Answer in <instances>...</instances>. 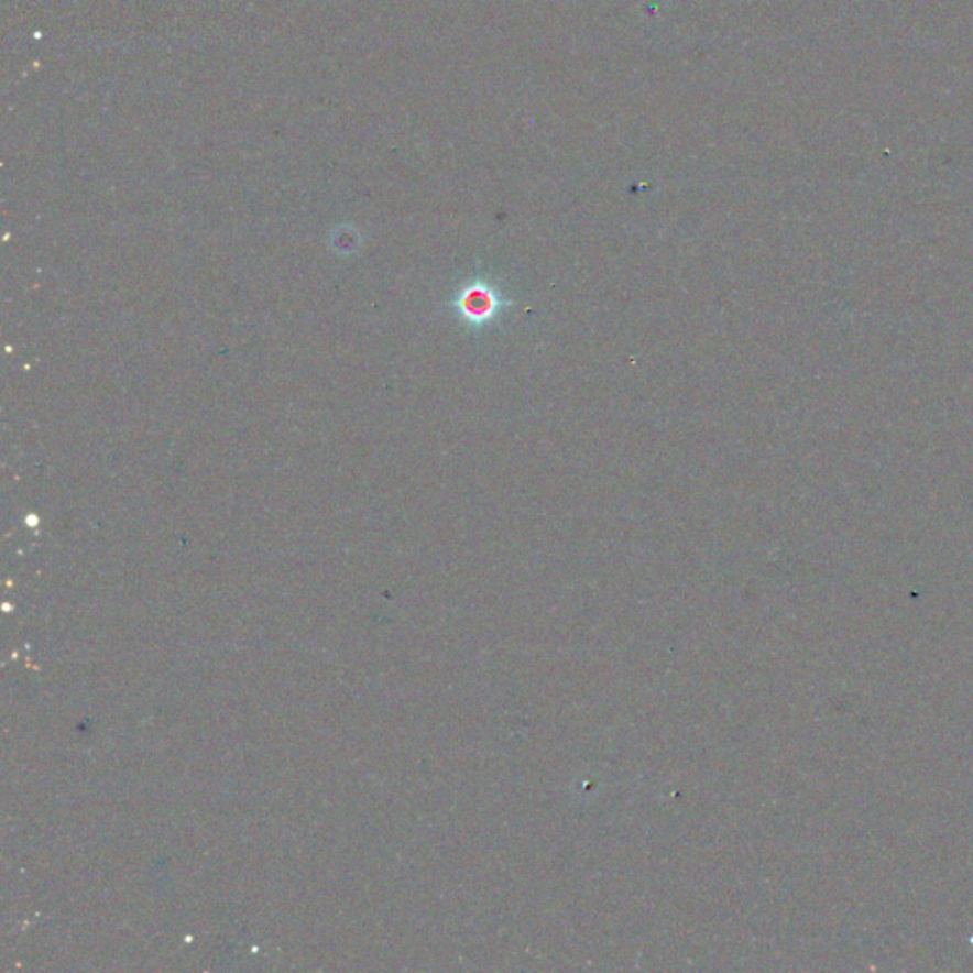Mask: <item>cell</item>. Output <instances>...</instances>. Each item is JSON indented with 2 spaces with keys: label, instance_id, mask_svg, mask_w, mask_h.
I'll return each mask as SVG.
<instances>
[{
  "label": "cell",
  "instance_id": "obj_1",
  "mask_svg": "<svg viewBox=\"0 0 973 973\" xmlns=\"http://www.w3.org/2000/svg\"><path fill=\"white\" fill-rule=\"evenodd\" d=\"M499 285L485 278L468 280L452 299L460 320L472 329L493 326L514 306Z\"/></svg>",
  "mask_w": 973,
  "mask_h": 973
}]
</instances>
